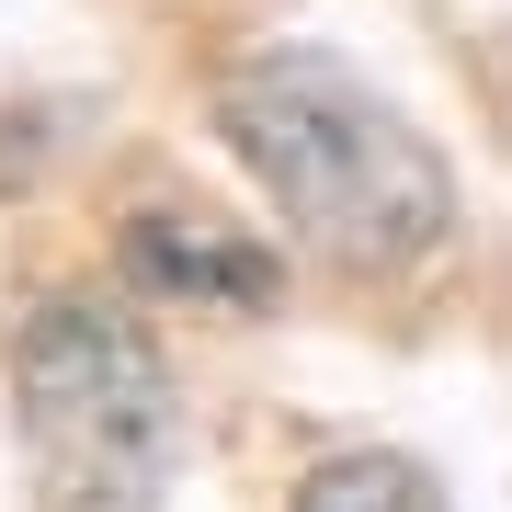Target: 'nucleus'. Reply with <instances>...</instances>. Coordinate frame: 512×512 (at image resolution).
<instances>
[{
  "label": "nucleus",
  "mask_w": 512,
  "mask_h": 512,
  "mask_svg": "<svg viewBox=\"0 0 512 512\" xmlns=\"http://www.w3.org/2000/svg\"><path fill=\"white\" fill-rule=\"evenodd\" d=\"M217 137L274 194L296 251L330 262V274H353V285L421 274L456 239V171H444V148L365 69H342L330 46L239 57L217 80Z\"/></svg>",
  "instance_id": "nucleus-1"
},
{
  "label": "nucleus",
  "mask_w": 512,
  "mask_h": 512,
  "mask_svg": "<svg viewBox=\"0 0 512 512\" xmlns=\"http://www.w3.org/2000/svg\"><path fill=\"white\" fill-rule=\"evenodd\" d=\"M12 421L46 512H160L183 467V399L160 342L103 296H46L12 330Z\"/></svg>",
  "instance_id": "nucleus-2"
},
{
  "label": "nucleus",
  "mask_w": 512,
  "mask_h": 512,
  "mask_svg": "<svg viewBox=\"0 0 512 512\" xmlns=\"http://www.w3.org/2000/svg\"><path fill=\"white\" fill-rule=\"evenodd\" d=\"M296 512H444V490H433V467H410V456H319Z\"/></svg>",
  "instance_id": "nucleus-4"
},
{
  "label": "nucleus",
  "mask_w": 512,
  "mask_h": 512,
  "mask_svg": "<svg viewBox=\"0 0 512 512\" xmlns=\"http://www.w3.org/2000/svg\"><path fill=\"white\" fill-rule=\"evenodd\" d=\"M114 262H126L137 296H171V308H274L285 296V262L262 251V239H239L228 217H183V205H137L126 239H114Z\"/></svg>",
  "instance_id": "nucleus-3"
}]
</instances>
